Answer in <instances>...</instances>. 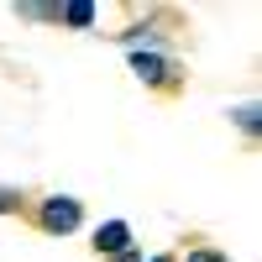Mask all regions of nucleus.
Segmentation results:
<instances>
[{"label":"nucleus","instance_id":"f257e3e1","mask_svg":"<svg viewBox=\"0 0 262 262\" xmlns=\"http://www.w3.org/2000/svg\"><path fill=\"white\" fill-rule=\"evenodd\" d=\"M32 221L48 236H74L84 226V200H74V194H48V200H37Z\"/></svg>","mask_w":262,"mask_h":262},{"label":"nucleus","instance_id":"39448f33","mask_svg":"<svg viewBox=\"0 0 262 262\" xmlns=\"http://www.w3.org/2000/svg\"><path fill=\"white\" fill-rule=\"evenodd\" d=\"M21 21H58V6L53 0H27V6H16Z\"/></svg>","mask_w":262,"mask_h":262},{"label":"nucleus","instance_id":"20e7f679","mask_svg":"<svg viewBox=\"0 0 262 262\" xmlns=\"http://www.w3.org/2000/svg\"><path fill=\"white\" fill-rule=\"evenodd\" d=\"M58 21L74 27V32H90L100 21V6H95V0H58Z\"/></svg>","mask_w":262,"mask_h":262},{"label":"nucleus","instance_id":"0eeeda50","mask_svg":"<svg viewBox=\"0 0 262 262\" xmlns=\"http://www.w3.org/2000/svg\"><path fill=\"white\" fill-rule=\"evenodd\" d=\"M21 210H27V194L11 189V184H0V215H21Z\"/></svg>","mask_w":262,"mask_h":262},{"label":"nucleus","instance_id":"1a4fd4ad","mask_svg":"<svg viewBox=\"0 0 262 262\" xmlns=\"http://www.w3.org/2000/svg\"><path fill=\"white\" fill-rule=\"evenodd\" d=\"M105 262H142V252H137V247H126L121 257H105Z\"/></svg>","mask_w":262,"mask_h":262},{"label":"nucleus","instance_id":"6e6552de","mask_svg":"<svg viewBox=\"0 0 262 262\" xmlns=\"http://www.w3.org/2000/svg\"><path fill=\"white\" fill-rule=\"evenodd\" d=\"M179 262H231V257H226L221 247H189V252H184Z\"/></svg>","mask_w":262,"mask_h":262},{"label":"nucleus","instance_id":"7ed1b4c3","mask_svg":"<svg viewBox=\"0 0 262 262\" xmlns=\"http://www.w3.org/2000/svg\"><path fill=\"white\" fill-rule=\"evenodd\" d=\"M90 247L100 252V262H105V257H121V252L131 247V226H126V221H100Z\"/></svg>","mask_w":262,"mask_h":262},{"label":"nucleus","instance_id":"423d86ee","mask_svg":"<svg viewBox=\"0 0 262 262\" xmlns=\"http://www.w3.org/2000/svg\"><path fill=\"white\" fill-rule=\"evenodd\" d=\"M231 121L242 126L247 137H257V131H262V111H257V105H236V111H231Z\"/></svg>","mask_w":262,"mask_h":262},{"label":"nucleus","instance_id":"f03ea898","mask_svg":"<svg viewBox=\"0 0 262 262\" xmlns=\"http://www.w3.org/2000/svg\"><path fill=\"white\" fill-rule=\"evenodd\" d=\"M131 74H137L147 90H173V84H179V63L163 48H152V53H131Z\"/></svg>","mask_w":262,"mask_h":262},{"label":"nucleus","instance_id":"9d476101","mask_svg":"<svg viewBox=\"0 0 262 262\" xmlns=\"http://www.w3.org/2000/svg\"><path fill=\"white\" fill-rule=\"evenodd\" d=\"M142 262H179V257H168V252H158V257H142Z\"/></svg>","mask_w":262,"mask_h":262}]
</instances>
